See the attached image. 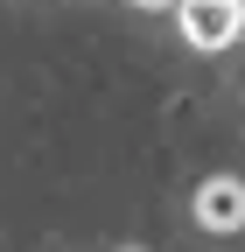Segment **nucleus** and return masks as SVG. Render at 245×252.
Instances as JSON below:
<instances>
[{
	"instance_id": "1",
	"label": "nucleus",
	"mask_w": 245,
	"mask_h": 252,
	"mask_svg": "<svg viewBox=\"0 0 245 252\" xmlns=\"http://www.w3.org/2000/svg\"><path fill=\"white\" fill-rule=\"evenodd\" d=\"M175 21L189 49H231L245 35V0H175Z\"/></svg>"
},
{
	"instance_id": "2",
	"label": "nucleus",
	"mask_w": 245,
	"mask_h": 252,
	"mask_svg": "<svg viewBox=\"0 0 245 252\" xmlns=\"http://www.w3.org/2000/svg\"><path fill=\"white\" fill-rule=\"evenodd\" d=\"M196 224L203 231H245V182L238 175H210L196 189Z\"/></svg>"
},
{
	"instance_id": "3",
	"label": "nucleus",
	"mask_w": 245,
	"mask_h": 252,
	"mask_svg": "<svg viewBox=\"0 0 245 252\" xmlns=\"http://www.w3.org/2000/svg\"><path fill=\"white\" fill-rule=\"evenodd\" d=\"M133 7H175V0H133Z\"/></svg>"
}]
</instances>
